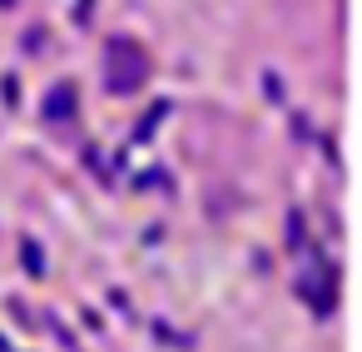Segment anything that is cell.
I'll use <instances>...</instances> for the list:
<instances>
[{"label":"cell","mask_w":362,"mask_h":352,"mask_svg":"<svg viewBox=\"0 0 362 352\" xmlns=\"http://www.w3.org/2000/svg\"><path fill=\"white\" fill-rule=\"evenodd\" d=\"M110 75H115V90H134V85L144 80V55H139V45L115 40V45H110Z\"/></svg>","instance_id":"obj_1"},{"label":"cell","mask_w":362,"mask_h":352,"mask_svg":"<svg viewBox=\"0 0 362 352\" xmlns=\"http://www.w3.org/2000/svg\"><path fill=\"white\" fill-rule=\"evenodd\" d=\"M0 6H16V0H0Z\"/></svg>","instance_id":"obj_2"}]
</instances>
